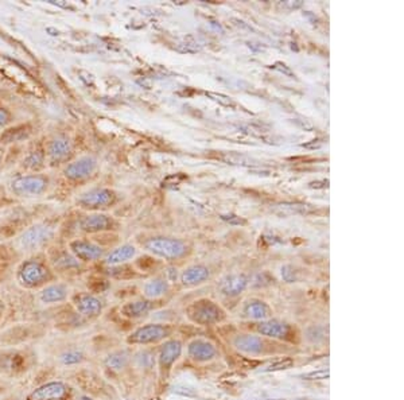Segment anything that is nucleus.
Here are the masks:
<instances>
[{
	"mask_svg": "<svg viewBox=\"0 0 404 400\" xmlns=\"http://www.w3.org/2000/svg\"><path fill=\"white\" fill-rule=\"evenodd\" d=\"M151 310V303L147 301H136V302H131L123 306L121 313L123 316L128 317V318H138L142 317L145 314H147L148 312Z\"/></svg>",
	"mask_w": 404,
	"mask_h": 400,
	"instance_id": "24",
	"label": "nucleus"
},
{
	"mask_svg": "<svg viewBox=\"0 0 404 400\" xmlns=\"http://www.w3.org/2000/svg\"><path fill=\"white\" fill-rule=\"evenodd\" d=\"M1 310H3V306H1V303H0V314H1Z\"/></svg>",
	"mask_w": 404,
	"mask_h": 400,
	"instance_id": "34",
	"label": "nucleus"
},
{
	"mask_svg": "<svg viewBox=\"0 0 404 400\" xmlns=\"http://www.w3.org/2000/svg\"><path fill=\"white\" fill-rule=\"evenodd\" d=\"M113 201H115V193L110 189H106V188H95L81 193L77 197V203L82 209H89V210L107 208L110 203H113Z\"/></svg>",
	"mask_w": 404,
	"mask_h": 400,
	"instance_id": "5",
	"label": "nucleus"
},
{
	"mask_svg": "<svg viewBox=\"0 0 404 400\" xmlns=\"http://www.w3.org/2000/svg\"><path fill=\"white\" fill-rule=\"evenodd\" d=\"M167 336V329L162 325H147L138 329L131 337L130 342L134 344H150L156 342Z\"/></svg>",
	"mask_w": 404,
	"mask_h": 400,
	"instance_id": "12",
	"label": "nucleus"
},
{
	"mask_svg": "<svg viewBox=\"0 0 404 400\" xmlns=\"http://www.w3.org/2000/svg\"><path fill=\"white\" fill-rule=\"evenodd\" d=\"M49 189V178L43 174L21 175L11 181L10 190L19 199H36L45 195Z\"/></svg>",
	"mask_w": 404,
	"mask_h": 400,
	"instance_id": "1",
	"label": "nucleus"
},
{
	"mask_svg": "<svg viewBox=\"0 0 404 400\" xmlns=\"http://www.w3.org/2000/svg\"><path fill=\"white\" fill-rule=\"evenodd\" d=\"M68 297V288L64 284H51L42 290L39 298L43 303L62 302Z\"/></svg>",
	"mask_w": 404,
	"mask_h": 400,
	"instance_id": "19",
	"label": "nucleus"
},
{
	"mask_svg": "<svg viewBox=\"0 0 404 400\" xmlns=\"http://www.w3.org/2000/svg\"><path fill=\"white\" fill-rule=\"evenodd\" d=\"M190 317L198 323H215L222 318V312L212 302L201 301L190 309Z\"/></svg>",
	"mask_w": 404,
	"mask_h": 400,
	"instance_id": "8",
	"label": "nucleus"
},
{
	"mask_svg": "<svg viewBox=\"0 0 404 400\" xmlns=\"http://www.w3.org/2000/svg\"><path fill=\"white\" fill-rule=\"evenodd\" d=\"M182 352V345L180 341H169L163 345L161 351V364L162 366H170L174 361L177 360L181 356Z\"/></svg>",
	"mask_w": 404,
	"mask_h": 400,
	"instance_id": "20",
	"label": "nucleus"
},
{
	"mask_svg": "<svg viewBox=\"0 0 404 400\" xmlns=\"http://www.w3.org/2000/svg\"><path fill=\"white\" fill-rule=\"evenodd\" d=\"M97 168V160L91 155H84L69 162L64 168L65 178L71 181H82L89 178Z\"/></svg>",
	"mask_w": 404,
	"mask_h": 400,
	"instance_id": "6",
	"label": "nucleus"
},
{
	"mask_svg": "<svg viewBox=\"0 0 404 400\" xmlns=\"http://www.w3.org/2000/svg\"><path fill=\"white\" fill-rule=\"evenodd\" d=\"M270 313H271L270 308L260 301L250 302L246 308V314L254 320H265L270 316Z\"/></svg>",
	"mask_w": 404,
	"mask_h": 400,
	"instance_id": "25",
	"label": "nucleus"
},
{
	"mask_svg": "<svg viewBox=\"0 0 404 400\" xmlns=\"http://www.w3.org/2000/svg\"><path fill=\"white\" fill-rule=\"evenodd\" d=\"M8 121H10V114L5 110L0 108V127H4Z\"/></svg>",
	"mask_w": 404,
	"mask_h": 400,
	"instance_id": "32",
	"label": "nucleus"
},
{
	"mask_svg": "<svg viewBox=\"0 0 404 400\" xmlns=\"http://www.w3.org/2000/svg\"><path fill=\"white\" fill-rule=\"evenodd\" d=\"M127 361H128V358H127V355H126L124 352H116V353H112V355H110V356L107 358L106 365H107L108 368H110V369L120 371L121 368L126 366Z\"/></svg>",
	"mask_w": 404,
	"mask_h": 400,
	"instance_id": "29",
	"label": "nucleus"
},
{
	"mask_svg": "<svg viewBox=\"0 0 404 400\" xmlns=\"http://www.w3.org/2000/svg\"><path fill=\"white\" fill-rule=\"evenodd\" d=\"M54 236V227L50 224H36L19 236V244L26 252H34L45 247Z\"/></svg>",
	"mask_w": 404,
	"mask_h": 400,
	"instance_id": "2",
	"label": "nucleus"
},
{
	"mask_svg": "<svg viewBox=\"0 0 404 400\" xmlns=\"http://www.w3.org/2000/svg\"><path fill=\"white\" fill-rule=\"evenodd\" d=\"M136 253V249L134 245H130V244H126V245H121L116 249H113L110 252V255L107 256V264L110 266H117V264H121L130 259H132Z\"/></svg>",
	"mask_w": 404,
	"mask_h": 400,
	"instance_id": "21",
	"label": "nucleus"
},
{
	"mask_svg": "<svg viewBox=\"0 0 404 400\" xmlns=\"http://www.w3.org/2000/svg\"><path fill=\"white\" fill-rule=\"evenodd\" d=\"M72 255L81 262H93L103 258L104 251L95 242L86 240H73L69 244Z\"/></svg>",
	"mask_w": 404,
	"mask_h": 400,
	"instance_id": "9",
	"label": "nucleus"
},
{
	"mask_svg": "<svg viewBox=\"0 0 404 400\" xmlns=\"http://www.w3.org/2000/svg\"><path fill=\"white\" fill-rule=\"evenodd\" d=\"M78 227L81 231L86 234H97V232L110 231L113 227V220L107 214L93 213V214H88L82 217L78 223Z\"/></svg>",
	"mask_w": 404,
	"mask_h": 400,
	"instance_id": "10",
	"label": "nucleus"
},
{
	"mask_svg": "<svg viewBox=\"0 0 404 400\" xmlns=\"http://www.w3.org/2000/svg\"><path fill=\"white\" fill-rule=\"evenodd\" d=\"M311 210H313L311 206L305 203H281L276 206L275 212L283 216H293V214H305Z\"/></svg>",
	"mask_w": 404,
	"mask_h": 400,
	"instance_id": "27",
	"label": "nucleus"
},
{
	"mask_svg": "<svg viewBox=\"0 0 404 400\" xmlns=\"http://www.w3.org/2000/svg\"><path fill=\"white\" fill-rule=\"evenodd\" d=\"M208 278H209L208 268H205L202 266H194V267L187 268L182 274V283L185 286H194V284L202 283Z\"/></svg>",
	"mask_w": 404,
	"mask_h": 400,
	"instance_id": "22",
	"label": "nucleus"
},
{
	"mask_svg": "<svg viewBox=\"0 0 404 400\" xmlns=\"http://www.w3.org/2000/svg\"><path fill=\"white\" fill-rule=\"evenodd\" d=\"M22 166L30 171H39L46 166V153L42 147L36 146L23 158Z\"/></svg>",
	"mask_w": 404,
	"mask_h": 400,
	"instance_id": "16",
	"label": "nucleus"
},
{
	"mask_svg": "<svg viewBox=\"0 0 404 400\" xmlns=\"http://www.w3.org/2000/svg\"><path fill=\"white\" fill-rule=\"evenodd\" d=\"M257 330L271 338H278V340H283L287 338V336L290 334V327L289 325L279 322V321H267L263 322L257 326Z\"/></svg>",
	"mask_w": 404,
	"mask_h": 400,
	"instance_id": "14",
	"label": "nucleus"
},
{
	"mask_svg": "<svg viewBox=\"0 0 404 400\" xmlns=\"http://www.w3.org/2000/svg\"><path fill=\"white\" fill-rule=\"evenodd\" d=\"M54 266L58 268H62V270H71V268H77L80 264L73 255H71L68 252H61L54 259Z\"/></svg>",
	"mask_w": 404,
	"mask_h": 400,
	"instance_id": "28",
	"label": "nucleus"
},
{
	"mask_svg": "<svg viewBox=\"0 0 404 400\" xmlns=\"http://www.w3.org/2000/svg\"><path fill=\"white\" fill-rule=\"evenodd\" d=\"M32 131H27V127L25 125H18L14 128H8L5 129L1 136H0V143H15V142H21L25 140L30 136Z\"/></svg>",
	"mask_w": 404,
	"mask_h": 400,
	"instance_id": "23",
	"label": "nucleus"
},
{
	"mask_svg": "<svg viewBox=\"0 0 404 400\" xmlns=\"http://www.w3.org/2000/svg\"><path fill=\"white\" fill-rule=\"evenodd\" d=\"M82 360V355L77 351H71L68 353H64L61 356V361L65 364V365H72V364H78L80 361Z\"/></svg>",
	"mask_w": 404,
	"mask_h": 400,
	"instance_id": "31",
	"label": "nucleus"
},
{
	"mask_svg": "<svg viewBox=\"0 0 404 400\" xmlns=\"http://www.w3.org/2000/svg\"><path fill=\"white\" fill-rule=\"evenodd\" d=\"M18 278L27 287H37L49 279V271L37 260H27L21 266Z\"/></svg>",
	"mask_w": 404,
	"mask_h": 400,
	"instance_id": "7",
	"label": "nucleus"
},
{
	"mask_svg": "<svg viewBox=\"0 0 404 400\" xmlns=\"http://www.w3.org/2000/svg\"><path fill=\"white\" fill-rule=\"evenodd\" d=\"M73 154V143L68 135H57L46 146V160L51 166L68 162Z\"/></svg>",
	"mask_w": 404,
	"mask_h": 400,
	"instance_id": "3",
	"label": "nucleus"
},
{
	"mask_svg": "<svg viewBox=\"0 0 404 400\" xmlns=\"http://www.w3.org/2000/svg\"><path fill=\"white\" fill-rule=\"evenodd\" d=\"M4 153H5L4 147H0V167H1V164H3V160H4Z\"/></svg>",
	"mask_w": 404,
	"mask_h": 400,
	"instance_id": "33",
	"label": "nucleus"
},
{
	"mask_svg": "<svg viewBox=\"0 0 404 400\" xmlns=\"http://www.w3.org/2000/svg\"><path fill=\"white\" fill-rule=\"evenodd\" d=\"M68 388L61 382H51L34 390L27 400H61L65 398Z\"/></svg>",
	"mask_w": 404,
	"mask_h": 400,
	"instance_id": "11",
	"label": "nucleus"
},
{
	"mask_svg": "<svg viewBox=\"0 0 404 400\" xmlns=\"http://www.w3.org/2000/svg\"><path fill=\"white\" fill-rule=\"evenodd\" d=\"M247 283H248V280L246 277H243V275H232V277H228V278H225L221 282L220 290L225 295L235 297V295H239L241 291L246 290Z\"/></svg>",
	"mask_w": 404,
	"mask_h": 400,
	"instance_id": "17",
	"label": "nucleus"
},
{
	"mask_svg": "<svg viewBox=\"0 0 404 400\" xmlns=\"http://www.w3.org/2000/svg\"><path fill=\"white\" fill-rule=\"evenodd\" d=\"M293 364H294V361L292 360V359H289V358H286V359H282V360L275 361V362L270 364L264 371H265V372H272V371L287 369V368L293 366Z\"/></svg>",
	"mask_w": 404,
	"mask_h": 400,
	"instance_id": "30",
	"label": "nucleus"
},
{
	"mask_svg": "<svg viewBox=\"0 0 404 400\" xmlns=\"http://www.w3.org/2000/svg\"><path fill=\"white\" fill-rule=\"evenodd\" d=\"M189 355L194 360L209 361L216 356V349L212 344L204 340H195L189 345Z\"/></svg>",
	"mask_w": 404,
	"mask_h": 400,
	"instance_id": "15",
	"label": "nucleus"
},
{
	"mask_svg": "<svg viewBox=\"0 0 404 400\" xmlns=\"http://www.w3.org/2000/svg\"><path fill=\"white\" fill-rule=\"evenodd\" d=\"M235 347L248 355H257L263 349V344L257 336H239L235 338Z\"/></svg>",
	"mask_w": 404,
	"mask_h": 400,
	"instance_id": "18",
	"label": "nucleus"
},
{
	"mask_svg": "<svg viewBox=\"0 0 404 400\" xmlns=\"http://www.w3.org/2000/svg\"><path fill=\"white\" fill-rule=\"evenodd\" d=\"M169 290L167 282L163 279H155L148 282L147 284L145 286V295L151 299L159 298L162 295H165Z\"/></svg>",
	"mask_w": 404,
	"mask_h": 400,
	"instance_id": "26",
	"label": "nucleus"
},
{
	"mask_svg": "<svg viewBox=\"0 0 404 400\" xmlns=\"http://www.w3.org/2000/svg\"><path fill=\"white\" fill-rule=\"evenodd\" d=\"M146 248L156 256L163 259H178L186 253V245L182 241L166 238H155L146 242Z\"/></svg>",
	"mask_w": 404,
	"mask_h": 400,
	"instance_id": "4",
	"label": "nucleus"
},
{
	"mask_svg": "<svg viewBox=\"0 0 404 400\" xmlns=\"http://www.w3.org/2000/svg\"><path fill=\"white\" fill-rule=\"evenodd\" d=\"M74 302H75L77 310L85 317H96L102 313V309H103L102 302L93 295H88V294L75 297Z\"/></svg>",
	"mask_w": 404,
	"mask_h": 400,
	"instance_id": "13",
	"label": "nucleus"
}]
</instances>
